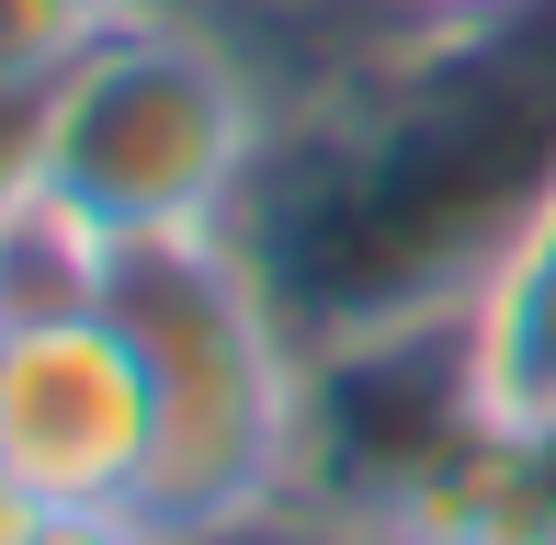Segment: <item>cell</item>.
<instances>
[{"label": "cell", "instance_id": "cell-1", "mask_svg": "<svg viewBox=\"0 0 556 545\" xmlns=\"http://www.w3.org/2000/svg\"><path fill=\"white\" fill-rule=\"evenodd\" d=\"M556 182V0L511 23H397L330 80L285 91L227 239L295 318L352 341L477 307Z\"/></svg>", "mask_w": 556, "mask_h": 545}, {"label": "cell", "instance_id": "cell-2", "mask_svg": "<svg viewBox=\"0 0 556 545\" xmlns=\"http://www.w3.org/2000/svg\"><path fill=\"white\" fill-rule=\"evenodd\" d=\"M273 137V80L170 0H125L80 68L46 91V216L80 251L216 239Z\"/></svg>", "mask_w": 556, "mask_h": 545}, {"label": "cell", "instance_id": "cell-3", "mask_svg": "<svg viewBox=\"0 0 556 545\" xmlns=\"http://www.w3.org/2000/svg\"><path fill=\"white\" fill-rule=\"evenodd\" d=\"M103 307L148 364V489L137 511L160 534H216L239 511H273L295 478V386L307 341L273 307L239 239H148L103 262Z\"/></svg>", "mask_w": 556, "mask_h": 545}, {"label": "cell", "instance_id": "cell-4", "mask_svg": "<svg viewBox=\"0 0 556 545\" xmlns=\"http://www.w3.org/2000/svg\"><path fill=\"white\" fill-rule=\"evenodd\" d=\"M0 466L35 489V511H114L148 489V364L103 307V284L68 307H12L0 330Z\"/></svg>", "mask_w": 556, "mask_h": 545}, {"label": "cell", "instance_id": "cell-5", "mask_svg": "<svg viewBox=\"0 0 556 545\" xmlns=\"http://www.w3.org/2000/svg\"><path fill=\"white\" fill-rule=\"evenodd\" d=\"M477 376H489L500 420H545L556 409V182L522 216V239L500 251V272L477 284Z\"/></svg>", "mask_w": 556, "mask_h": 545}, {"label": "cell", "instance_id": "cell-6", "mask_svg": "<svg viewBox=\"0 0 556 545\" xmlns=\"http://www.w3.org/2000/svg\"><path fill=\"white\" fill-rule=\"evenodd\" d=\"M170 12L216 23V35L273 80V103H285V91H307V80H330V68H341V58H364L375 35L420 23L409 0H170Z\"/></svg>", "mask_w": 556, "mask_h": 545}, {"label": "cell", "instance_id": "cell-7", "mask_svg": "<svg viewBox=\"0 0 556 545\" xmlns=\"http://www.w3.org/2000/svg\"><path fill=\"white\" fill-rule=\"evenodd\" d=\"M125 0H0V91H58Z\"/></svg>", "mask_w": 556, "mask_h": 545}, {"label": "cell", "instance_id": "cell-8", "mask_svg": "<svg viewBox=\"0 0 556 545\" xmlns=\"http://www.w3.org/2000/svg\"><path fill=\"white\" fill-rule=\"evenodd\" d=\"M477 545H556V409L500 432V466H489V523H477Z\"/></svg>", "mask_w": 556, "mask_h": 545}, {"label": "cell", "instance_id": "cell-9", "mask_svg": "<svg viewBox=\"0 0 556 545\" xmlns=\"http://www.w3.org/2000/svg\"><path fill=\"white\" fill-rule=\"evenodd\" d=\"M46 205V91H0V251Z\"/></svg>", "mask_w": 556, "mask_h": 545}, {"label": "cell", "instance_id": "cell-10", "mask_svg": "<svg viewBox=\"0 0 556 545\" xmlns=\"http://www.w3.org/2000/svg\"><path fill=\"white\" fill-rule=\"evenodd\" d=\"M170 545H352V534L318 523V511H295V500H273V511H239V523H216V534H170Z\"/></svg>", "mask_w": 556, "mask_h": 545}, {"label": "cell", "instance_id": "cell-11", "mask_svg": "<svg viewBox=\"0 0 556 545\" xmlns=\"http://www.w3.org/2000/svg\"><path fill=\"white\" fill-rule=\"evenodd\" d=\"M35 545H170V534L148 523L137 500H114V511H46V523H35Z\"/></svg>", "mask_w": 556, "mask_h": 545}, {"label": "cell", "instance_id": "cell-12", "mask_svg": "<svg viewBox=\"0 0 556 545\" xmlns=\"http://www.w3.org/2000/svg\"><path fill=\"white\" fill-rule=\"evenodd\" d=\"M420 23H511V12H545V0H409Z\"/></svg>", "mask_w": 556, "mask_h": 545}, {"label": "cell", "instance_id": "cell-13", "mask_svg": "<svg viewBox=\"0 0 556 545\" xmlns=\"http://www.w3.org/2000/svg\"><path fill=\"white\" fill-rule=\"evenodd\" d=\"M35 523H46V511H35V489L0 466V545H35Z\"/></svg>", "mask_w": 556, "mask_h": 545}, {"label": "cell", "instance_id": "cell-14", "mask_svg": "<svg viewBox=\"0 0 556 545\" xmlns=\"http://www.w3.org/2000/svg\"><path fill=\"white\" fill-rule=\"evenodd\" d=\"M0 330H12V295H0Z\"/></svg>", "mask_w": 556, "mask_h": 545}]
</instances>
